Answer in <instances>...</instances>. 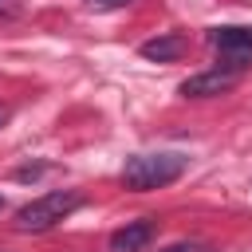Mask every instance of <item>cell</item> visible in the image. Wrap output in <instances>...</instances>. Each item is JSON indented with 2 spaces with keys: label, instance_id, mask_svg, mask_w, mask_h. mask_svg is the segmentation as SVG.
<instances>
[{
  "label": "cell",
  "instance_id": "8",
  "mask_svg": "<svg viewBox=\"0 0 252 252\" xmlns=\"http://www.w3.org/2000/svg\"><path fill=\"white\" fill-rule=\"evenodd\" d=\"M165 252H209V248H201V244H169Z\"/></svg>",
  "mask_w": 252,
  "mask_h": 252
},
{
  "label": "cell",
  "instance_id": "9",
  "mask_svg": "<svg viewBox=\"0 0 252 252\" xmlns=\"http://www.w3.org/2000/svg\"><path fill=\"white\" fill-rule=\"evenodd\" d=\"M16 12V0H0V16H12Z\"/></svg>",
  "mask_w": 252,
  "mask_h": 252
},
{
  "label": "cell",
  "instance_id": "4",
  "mask_svg": "<svg viewBox=\"0 0 252 252\" xmlns=\"http://www.w3.org/2000/svg\"><path fill=\"white\" fill-rule=\"evenodd\" d=\"M240 75H244V71H236V67H213V71H201V75L185 79V83H181V94H185V98H213V94L232 91V87L240 83Z\"/></svg>",
  "mask_w": 252,
  "mask_h": 252
},
{
  "label": "cell",
  "instance_id": "3",
  "mask_svg": "<svg viewBox=\"0 0 252 252\" xmlns=\"http://www.w3.org/2000/svg\"><path fill=\"white\" fill-rule=\"evenodd\" d=\"M209 43L220 51L224 67L244 71L252 59V28H209Z\"/></svg>",
  "mask_w": 252,
  "mask_h": 252
},
{
  "label": "cell",
  "instance_id": "11",
  "mask_svg": "<svg viewBox=\"0 0 252 252\" xmlns=\"http://www.w3.org/2000/svg\"><path fill=\"white\" fill-rule=\"evenodd\" d=\"M0 205H4V201H0Z\"/></svg>",
  "mask_w": 252,
  "mask_h": 252
},
{
  "label": "cell",
  "instance_id": "1",
  "mask_svg": "<svg viewBox=\"0 0 252 252\" xmlns=\"http://www.w3.org/2000/svg\"><path fill=\"white\" fill-rule=\"evenodd\" d=\"M185 165H189L185 154H161V150L158 154H134L122 165V185L134 189V193H150V189L177 181L185 173Z\"/></svg>",
  "mask_w": 252,
  "mask_h": 252
},
{
  "label": "cell",
  "instance_id": "7",
  "mask_svg": "<svg viewBox=\"0 0 252 252\" xmlns=\"http://www.w3.org/2000/svg\"><path fill=\"white\" fill-rule=\"evenodd\" d=\"M130 0H87V8L91 12H118V8H126Z\"/></svg>",
  "mask_w": 252,
  "mask_h": 252
},
{
  "label": "cell",
  "instance_id": "2",
  "mask_svg": "<svg viewBox=\"0 0 252 252\" xmlns=\"http://www.w3.org/2000/svg\"><path fill=\"white\" fill-rule=\"evenodd\" d=\"M79 205H83V193H75V189H51V193L28 201V205L16 213V228H20V232H47V228H55L67 213H75Z\"/></svg>",
  "mask_w": 252,
  "mask_h": 252
},
{
  "label": "cell",
  "instance_id": "6",
  "mask_svg": "<svg viewBox=\"0 0 252 252\" xmlns=\"http://www.w3.org/2000/svg\"><path fill=\"white\" fill-rule=\"evenodd\" d=\"M181 51H185V35H181V32H165V35L142 43V55L154 59V63H169V59H177Z\"/></svg>",
  "mask_w": 252,
  "mask_h": 252
},
{
  "label": "cell",
  "instance_id": "10",
  "mask_svg": "<svg viewBox=\"0 0 252 252\" xmlns=\"http://www.w3.org/2000/svg\"><path fill=\"white\" fill-rule=\"evenodd\" d=\"M4 122H8V106H0V126H4Z\"/></svg>",
  "mask_w": 252,
  "mask_h": 252
},
{
  "label": "cell",
  "instance_id": "5",
  "mask_svg": "<svg viewBox=\"0 0 252 252\" xmlns=\"http://www.w3.org/2000/svg\"><path fill=\"white\" fill-rule=\"evenodd\" d=\"M154 240V224L150 220H130L110 236V252H142Z\"/></svg>",
  "mask_w": 252,
  "mask_h": 252
}]
</instances>
